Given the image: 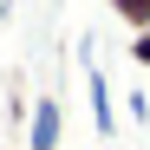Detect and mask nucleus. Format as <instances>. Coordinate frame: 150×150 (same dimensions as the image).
Returning <instances> with one entry per match:
<instances>
[{
	"instance_id": "f257e3e1",
	"label": "nucleus",
	"mask_w": 150,
	"mask_h": 150,
	"mask_svg": "<svg viewBox=\"0 0 150 150\" xmlns=\"http://www.w3.org/2000/svg\"><path fill=\"white\" fill-rule=\"evenodd\" d=\"M59 131H65V105L52 91H39L33 98V124H26V144L33 150H59Z\"/></svg>"
},
{
	"instance_id": "f03ea898",
	"label": "nucleus",
	"mask_w": 150,
	"mask_h": 150,
	"mask_svg": "<svg viewBox=\"0 0 150 150\" xmlns=\"http://www.w3.org/2000/svg\"><path fill=\"white\" fill-rule=\"evenodd\" d=\"M85 91H91V124H98V137L111 144V137H117V105H111V85H105L98 65H91V85H85Z\"/></svg>"
},
{
	"instance_id": "7ed1b4c3",
	"label": "nucleus",
	"mask_w": 150,
	"mask_h": 150,
	"mask_svg": "<svg viewBox=\"0 0 150 150\" xmlns=\"http://www.w3.org/2000/svg\"><path fill=\"white\" fill-rule=\"evenodd\" d=\"M105 7L117 13V26H131V33H150V0H105Z\"/></svg>"
},
{
	"instance_id": "20e7f679",
	"label": "nucleus",
	"mask_w": 150,
	"mask_h": 150,
	"mask_svg": "<svg viewBox=\"0 0 150 150\" xmlns=\"http://www.w3.org/2000/svg\"><path fill=\"white\" fill-rule=\"evenodd\" d=\"M131 59H137V65L150 72V33H131Z\"/></svg>"
},
{
	"instance_id": "39448f33",
	"label": "nucleus",
	"mask_w": 150,
	"mask_h": 150,
	"mask_svg": "<svg viewBox=\"0 0 150 150\" xmlns=\"http://www.w3.org/2000/svg\"><path fill=\"white\" fill-rule=\"evenodd\" d=\"M105 150H117V144H105Z\"/></svg>"
}]
</instances>
